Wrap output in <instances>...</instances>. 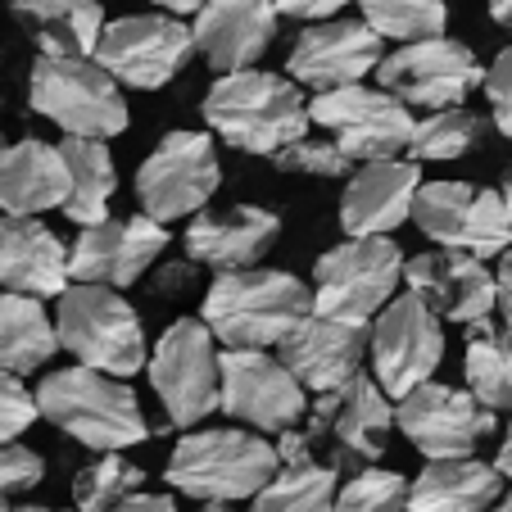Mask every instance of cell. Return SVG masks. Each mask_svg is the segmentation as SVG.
Returning a JSON list of instances; mask_svg holds the SVG:
<instances>
[{
  "label": "cell",
  "instance_id": "obj_17",
  "mask_svg": "<svg viewBox=\"0 0 512 512\" xmlns=\"http://www.w3.org/2000/svg\"><path fill=\"white\" fill-rule=\"evenodd\" d=\"M223 408L254 431H290L304 417V381L286 358L268 349H227L223 354Z\"/></svg>",
  "mask_w": 512,
  "mask_h": 512
},
{
  "label": "cell",
  "instance_id": "obj_24",
  "mask_svg": "<svg viewBox=\"0 0 512 512\" xmlns=\"http://www.w3.org/2000/svg\"><path fill=\"white\" fill-rule=\"evenodd\" d=\"M277 236H281V218L272 209L232 204V209L195 213L182 245H186V259H195L200 268L232 272V268H254L277 245Z\"/></svg>",
  "mask_w": 512,
  "mask_h": 512
},
{
  "label": "cell",
  "instance_id": "obj_40",
  "mask_svg": "<svg viewBox=\"0 0 512 512\" xmlns=\"http://www.w3.org/2000/svg\"><path fill=\"white\" fill-rule=\"evenodd\" d=\"M485 100H490V118L503 136H512V41L494 55V64L485 68Z\"/></svg>",
  "mask_w": 512,
  "mask_h": 512
},
{
  "label": "cell",
  "instance_id": "obj_43",
  "mask_svg": "<svg viewBox=\"0 0 512 512\" xmlns=\"http://www.w3.org/2000/svg\"><path fill=\"white\" fill-rule=\"evenodd\" d=\"M195 268H200L195 259H186V263H168V268L155 277V290H159V295H173V290H186V286H191V277H195Z\"/></svg>",
  "mask_w": 512,
  "mask_h": 512
},
{
  "label": "cell",
  "instance_id": "obj_7",
  "mask_svg": "<svg viewBox=\"0 0 512 512\" xmlns=\"http://www.w3.org/2000/svg\"><path fill=\"white\" fill-rule=\"evenodd\" d=\"M404 254L390 236H349L313 263V313L372 322L404 281Z\"/></svg>",
  "mask_w": 512,
  "mask_h": 512
},
{
  "label": "cell",
  "instance_id": "obj_4",
  "mask_svg": "<svg viewBox=\"0 0 512 512\" xmlns=\"http://www.w3.org/2000/svg\"><path fill=\"white\" fill-rule=\"evenodd\" d=\"M28 100L41 118L64 136H109L127 132V100L123 82L100 64L96 55H41L32 64Z\"/></svg>",
  "mask_w": 512,
  "mask_h": 512
},
{
  "label": "cell",
  "instance_id": "obj_13",
  "mask_svg": "<svg viewBox=\"0 0 512 512\" xmlns=\"http://www.w3.org/2000/svg\"><path fill=\"white\" fill-rule=\"evenodd\" d=\"M485 82L481 59L454 37L404 41L395 55L377 64V87L399 96L408 109H449L463 105Z\"/></svg>",
  "mask_w": 512,
  "mask_h": 512
},
{
  "label": "cell",
  "instance_id": "obj_10",
  "mask_svg": "<svg viewBox=\"0 0 512 512\" xmlns=\"http://www.w3.org/2000/svg\"><path fill=\"white\" fill-rule=\"evenodd\" d=\"M413 223L426 241L467 250L476 259H499L503 250H512V209L494 186L422 182Z\"/></svg>",
  "mask_w": 512,
  "mask_h": 512
},
{
  "label": "cell",
  "instance_id": "obj_3",
  "mask_svg": "<svg viewBox=\"0 0 512 512\" xmlns=\"http://www.w3.org/2000/svg\"><path fill=\"white\" fill-rule=\"evenodd\" d=\"M37 408L50 426H59L64 435H73L78 445L96 449V454L141 445L150 435L132 386L114 372L87 368V363L50 372L37 386Z\"/></svg>",
  "mask_w": 512,
  "mask_h": 512
},
{
  "label": "cell",
  "instance_id": "obj_45",
  "mask_svg": "<svg viewBox=\"0 0 512 512\" xmlns=\"http://www.w3.org/2000/svg\"><path fill=\"white\" fill-rule=\"evenodd\" d=\"M150 5H159V10H168V14H182V19H186V14H195V10H200L204 0H150Z\"/></svg>",
  "mask_w": 512,
  "mask_h": 512
},
{
  "label": "cell",
  "instance_id": "obj_38",
  "mask_svg": "<svg viewBox=\"0 0 512 512\" xmlns=\"http://www.w3.org/2000/svg\"><path fill=\"white\" fill-rule=\"evenodd\" d=\"M37 395L32 390H23L19 372H5L0 368V445H10V440H19L23 431H28L32 422H37Z\"/></svg>",
  "mask_w": 512,
  "mask_h": 512
},
{
  "label": "cell",
  "instance_id": "obj_37",
  "mask_svg": "<svg viewBox=\"0 0 512 512\" xmlns=\"http://www.w3.org/2000/svg\"><path fill=\"white\" fill-rule=\"evenodd\" d=\"M272 164H277L281 173H295V177H345L354 159H349L331 136H322V141L300 136V141L281 145L277 155H272Z\"/></svg>",
  "mask_w": 512,
  "mask_h": 512
},
{
  "label": "cell",
  "instance_id": "obj_1",
  "mask_svg": "<svg viewBox=\"0 0 512 512\" xmlns=\"http://www.w3.org/2000/svg\"><path fill=\"white\" fill-rule=\"evenodd\" d=\"M200 114L209 132H218L227 145L263 159H272L281 145L309 136L313 123L309 100L300 96V82L281 78V73H263V68L218 73L213 87L204 91Z\"/></svg>",
  "mask_w": 512,
  "mask_h": 512
},
{
  "label": "cell",
  "instance_id": "obj_29",
  "mask_svg": "<svg viewBox=\"0 0 512 512\" xmlns=\"http://www.w3.org/2000/svg\"><path fill=\"white\" fill-rule=\"evenodd\" d=\"M68 164V200H64V218L78 227H91L100 218H109V200L118 191V168L114 155L100 136H64L59 141Z\"/></svg>",
  "mask_w": 512,
  "mask_h": 512
},
{
  "label": "cell",
  "instance_id": "obj_33",
  "mask_svg": "<svg viewBox=\"0 0 512 512\" xmlns=\"http://www.w3.org/2000/svg\"><path fill=\"white\" fill-rule=\"evenodd\" d=\"M481 141H485L481 114H472V109H463V105L431 109V114L413 127L408 159H417V164H449V159H463V155H472V150H481Z\"/></svg>",
  "mask_w": 512,
  "mask_h": 512
},
{
  "label": "cell",
  "instance_id": "obj_19",
  "mask_svg": "<svg viewBox=\"0 0 512 512\" xmlns=\"http://www.w3.org/2000/svg\"><path fill=\"white\" fill-rule=\"evenodd\" d=\"M168 250V223L150 218V213H132V218H100V223L82 227V236L68 250V268L73 281H100V286H132L159 263Z\"/></svg>",
  "mask_w": 512,
  "mask_h": 512
},
{
  "label": "cell",
  "instance_id": "obj_20",
  "mask_svg": "<svg viewBox=\"0 0 512 512\" xmlns=\"http://www.w3.org/2000/svg\"><path fill=\"white\" fill-rule=\"evenodd\" d=\"M404 286L422 295L440 318L463 322V327L485 322L499 309V277L485 268V259L467 250H449V245H435V250L408 259Z\"/></svg>",
  "mask_w": 512,
  "mask_h": 512
},
{
  "label": "cell",
  "instance_id": "obj_5",
  "mask_svg": "<svg viewBox=\"0 0 512 512\" xmlns=\"http://www.w3.org/2000/svg\"><path fill=\"white\" fill-rule=\"evenodd\" d=\"M281 454L277 445H268L254 431H195L182 435L168 458V485L191 499L204 503H236V499H254L263 485L277 476Z\"/></svg>",
  "mask_w": 512,
  "mask_h": 512
},
{
  "label": "cell",
  "instance_id": "obj_44",
  "mask_svg": "<svg viewBox=\"0 0 512 512\" xmlns=\"http://www.w3.org/2000/svg\"><path fill=\"white\" fill-rule=\"evenodd\" d=\"M114 512H177V503L168 499V494H141L136 490V494H127Z\"/></svg>",
  "mask_w": 512,
  "mask_h": 512
},
{
  "label": "cell",
  "instance_id": "obj_12",
  "mask_svg": "<svg viewBox=\"0 0 512 512\" xmlns=\"http://www.w3.org/2000/svg\"><path fill=\"white\" fill-rule=\"evenodd\" d=\"M195 28H186L182 14H123L105 23L96 41V59L114 73L123 87L159 91L191 64Z\"/></svg>",
  "mask_w": 512,
  "mask_h": 512
},
{
  "label": "cell",
  "instance_id": "obj_21",
  "mask_svg": "<svg viewBox=\"0 0 512 512\" xmlns=\"http://www.w3.org/2000/svg\"><path fill=\"white\" fill-rule=\"evenodd\" d=\"M277 349L290 363V372L304 381V390L322 395V390H336L358 377L363 358L372 354V322H345V318H327V313H309Z\"/></svg>",
  "mask_w": 512,
  "mask_h": 512
},
{
  "label": "cell",
  "instance_id": "obj_27",
  "mask_svg": "<svg viewBox=\"0 0 512 512\" xmlns=\"http://www.w3.org/2000/svg\"><path fill=\"white\" fill-rule=\"evenodd\" d=\"M503 499V472L481 458H435L408 481V512H490Z\"/></svg>",
  "mask_w": 512,
  "mask_h": 512
},
{
  "label": "cell",
  "instance_id": "obj_48",
  "mask_svg": "<svg viewBox=\"0 0 512 512\" xmlns=\"http://www.w3.org/2000/svg\"><path fill=\"white\" fill-rule=\"evenodd\" d=\"M503 200H508V209H512V168L503 173Z\"/></svg>",
  "mask_w": 512,
  "mask_h": 512
},
{
  "label": "cell",
  "instance_id": "obj_47",
  "mask_svg": "<svg viewBox=\"0 0 512 512\" xmlns=\"http://www.w3.org/2000/svg\"><path fill=\"white\" fill-rule=\"evenodd\" d=\"M490 19L503 23V28H512V0H490Z\"/></svg>",
  "mask_w": 512,
  "mask_h": 512
},
{
  "label": "cell",
  "instance_id": "obj_14",
  "mask_svg": "<svg viewBox=\"0 0 512 512\" xmlns=\"http://www.w3.org/2000/svg\"><path fill=\"white\" fill-rule=\"evenodd\" d=\"M440 358H445L440 313L422 295L404 290L372 318V368H377V381L386 395L404 399L408 390L431 381Z\"/></svg>",
  "mask_w": 512,
  "mask_h": 512
},
{
  "label": "cell",
  "instance_id": "obj_26",
  "mask_svg": "<svg viewBox=\"0 0 512 512\" xmlns=\"http://www.w3.org/2000/svg\"><path fill=\"white\" fill-rule=\"evenodd\" d=\"M68 200V164L59 145H46L37 136L14 141L0 150V213H37L64 209Z\"/></svg>",
  "mask_w": 512,
  "mask_h": 512
},
{
  "label": "cell",
  "instance_id": "obj_49",
  "mask_svg": "<svg viewBox=\"0 0 512 512\" xmlns=\"http://www.w3.org/2000/svg\"><path fill=\"white\" fill-rule=\"evenodd\" d=\"M490 512H512V490H508V494H503V499H499V503H494V508H490Z\"/></svg>",
  "mask_w": 512,
  "mask_h": 512
},
{
  "label": "cell",
  "instance_id": "obj_50",
  "mask_svg": "<svg viewBox=\"0 0 512 512\" xmlns=\"http://www.w3.org/2000/svg\"><path fill=\"white\" fill-rule=\"evenodd\" d=\"M200 512H232L227 503H209V508H200Z\"/></svg>",
  "mask_w": 512,
  "mask_h": 512
},
{
  "label": "cell",
  "instance_id": "obj_23",
  "mask_svg": "<svg viewBox=\"0 0 512 512\" xmlns=\"http://www.w3.org/2000/svg\"><path fill=\"white\" fill-rule=\"evenodd\" d=\"M417 191H422L417 159H372L349 177L340 195V227L345 236H390L413 218Z\"/></svg>",
  "mask_w": 512,
  "mask_h": 512
},
{
  "label": "cell",
  "instance_id": "obj_28",
  "mask_svg": "<svg viewBox=\"0 0 512 512\" xmlns=\"http://www.w3.org/2000/svg\"><path fill=\"white\" fill-rule=\"evenodd\" d=\"M10 10L32 32L41 55H96L105 32L100 0H10Z\"/></svg>",
  "mask_w": 512,
  "mask_h": 512
},
{
  "label": "cell",
  "instance_id": "obj_36",
  "mask_svg": "<svg viewBox=\"0 0 512 512\" xmlns=\"http://www.w3.org/2000/svg\"><path fill=\"white\" fill-rule=\"evenodd\" d=\"M336 512H408V481L399 472L363 467L336 490Z\"/></svg>",
  "mask_w": 512,
  "mask_h": 512
},
{
  "label": "cell",
  "instance_id": "obj_6",
  "mask_svg": "<svg viewBox=\"0 0 512 512\" xmlns=\"http://www.w3.org/2000/svg\"><path fill=\"white\" fill-rule=\"evenodd\" d=\"M55 331H59V345L78 358V363H87V368L114 372V377H132V372L145 368L141 318L118 295V286L73 281L59 295Z\"/></svg>",
  "mask_w": 512,
  "mask_h": 512
},
{
  "label": "cell",
  "instance_id": "obj_32",
  "mask_svg": "<svg viewBox=\"0 0 512 512\" xmlns=\"http://www.w3.org/2000/svg\"><path fill=\"white\" fill-rule=\"evenodd\" d=\"M340 467L281 463L277 476L254 494L250 512H336Z\"/></svg>",
  "mask_w": 512,
  "mask_h": 512
},
{
  "label": "cell",
  "instance_id": "obj_8",
  "mask_svg": "<svg viewBox=\"0 0 512 512\" xmlns=\"http://www.w3.org/2000/svg\"><path fill=\"white\" fill-rule=\"evenodd\" d=\"M150 386L173 426H195L223 404V354L204 318H177L150 354Z\"/></svg>",
  "mask_w": 512,
  "mask_h": 512
},
{
  "label": "cell",
  "instance_id": "obj_41",
  "mask_svg": "<svg viewBox=\"0 0 512 512\" xmlns=\"http://www.w3.org/2000/svg\"><path fill=\"white\" fill-rule=\"evenodd\" d=\"M345 5H354V0H277V10L281 14H290V19H309V23H318V19H336Z\"/></svg>",
  "mask_w": 512,
  "mask_h": 512
},
{
  "label": "cell",
  "instance_id": "obj_2",
  "mask_svg": "<svg viewBox=\"0 0 512 512\" xmlns=\"http://www.w3.org/2000/svg\"><path fill=\"white\" fill-rule=\"evenodd\" d=\"M313 313V286H304L295 272L277 268H232L218 272L204 290L209 331L227 349H272Z\"/></svg>",
  "mask_w": 512,
  "mask_h": 512
},
{
  "label": "cell",
  "instance_id": "obj_34",
  "mask_svg": "<svg viewBox=\"0 0 512 512\" xmlns=\"http://www.w3.org/2000/svg\"><path fill=\"white\" fill-rule=\"evenodd\" d=\"M363 19L381 32V41H426V37H445L449 10L445 0H358Z\"/></svg>",
  "mask_w": 512,
  "mask_h": 512
},
{
  "label": "cell",
  "instance_id": "obj_30",
  "mask_svg": "<svg viewBox=\"0 0 512 512\" xmlns=\"http://www.w3.org/2000/svg\"><path fill=\"white\" fill-rule=\"evenodd\" d=\"M59 349L55 318L41 309V295L0 290V368L5 372H37Z\"/></svg>",
  "mask_w": 512,
  "mask_h": 512
},
{
  "label": "cell",
  "instance_id": "obj_9",
  "mask_svg": "<svg viewBox=\"0 0 512 512\" xmlns=\"http://www.w3.org/2000/svg\"><path fill=\"white\" fill-rule=\"evenodd\" d=\"M223 186V164L209 132H168L136 168V200L150 218H195Z\"/></svg>",
  "mask_w": 512,
  "mask_h": 512
},
{
  "label": "cell",
  "instance_id": "obj_31",
  "mask_svg": "<svg viewBox=\"0 0 512 512\" xmlns=\"http://www.w3.org/2000/svg\"><path fill=\"white\" fill-rule=\"evenodd\" d=\"M467 386L494 413H512V336L490 318L467 327Z\"/></svg>",
  "mask_w": 512,
  "mask_h": 512
},
{
  "label": "cell",
  "instance_id": "obj_16",
  "mask_svg": "<svg viewBox=\"0 0 512 512\" xmlns=\"http://www.w3.org/2000/svg\"><path fill=\"white\" fill-rule=\"evenodd\" d=\"M399 431L426 458H472L481 440L494 431V408H485L472 390H454L440 381H422L395 408Z\"/></svg>",
  "mask_w": 512,
  "mask_h": 512
},
{
  "label": "cell",
  "instance_id": "obj_52",
  "mask_svg": "<svg viewBox=\"0 0 512 512\" xmlns=\"http://www.w3.org/2000/svg\"><path fill=\"white\" fill-rule=\"evenodd\" d=\"M0 512H10V503H5V494H0Z\"/></svg>",
  "mask_w": 512,
  "mask_h": 512
},
{
  "label": "cell",
  "instance_id": "obj_42",
  "mask_svg": "<svg viewBox=\"0 0 512 512\" xmlns=\"http://www.w3.org/2000/svg\"><path fill=\"white\" fill-rule=\"evenodd\" d=\"M499 327L512 336V250H503L499 254Z\"/></svg>",
  "mask_w": 512,
  "mask_h": 512
},
{
  "label": "cell",
  "instance_id": "obj_39",
  "mask_svg": "<svg viewBox=\"0 0 512 512\" xmlns=\"http://www.w3.org/2000/svg\"><path fill=\"white\" fill-rule=\"evenodd\" d=\"M41 476H46V458L37 449L19 445V440L0 445V494H28L41 485Z\"/></svg>",
  "mask_w": 512,
  "mask_h": 512
},
{
  "label": "cell",
  "instance_id": "obj_46",
  "mask_svg": "<svg viewBox=\"0 0 512 512\" xmlns=\"http://www.w3.org/2000/svg\"><path fill=\"white\" fill-rule=\"evenodd\" d=\"M494 467H499V472L512 481V426H508V440L499 445V458H494Z\"/></svg>",
  "mask_w": 512,
  "mask_h": 512
},
{
  "label": "cell",
  "instance_id": "obj_15",
  "mask_svg": "<svg viewBox=\"0 0 512 512\" xmlns=\"http://www.w3.org/2000/svg\"><path fill=\"white\" fill-rule=\"evenodd\" d=\"M390 426H395V408H390L381 381H368L358 372L345 386L322 390L304 431L313 445L331 449L336 467H368L386 454Z\"/></svg>",
  "mask_w": 512,
  "mask_h": 512
},
{
  "label": "cell",
  "instance_id": "obj_11",
  "mask_svg": "<svg viewBox=\"0 0 512 512\" xmlns=\"http://www.w3.org/2000/svg\"><path fill=\"white\" fill-rule=\"evenodd\" d=\"M309 114L354 164L395 159L399 150H408L413 127H417V118L408 114L404 100L390 96L386 87H363V82L318 91L309 100Z\"/></svg>",
  "mask_w": 512,
  "mask_h": 512
},
{
  "label": "cell",
  "instance_id": "obj_51",
  "mask_svg": "<svg viewBox=\"0 0 512 512\" xmlns=\"http://www.w3.org/2000/svg\"><path fill=\"white\" fill-rule=\"evenodd\" d=\"M14 512H55V508H14ZM73 512H78V508H73Z\"/></svg>",
  "mask_w": 512,
  "mask_h": 512
},
{
  "label": "cell",
  "instance_id": "obj_18",
  "mask_svg": "<svg viewBox=\"0 0 512 512\" xmlns=\"http://www.w3.org/2000/svg\"><path fill=\"white\" fill-rule=\"evenodd\" d=\"M386 59V41L368 19H318L290 46V78L309 91L354 87Z\"/></svg>",
  "mask_w": 512,
  "mask_h": 512
},
{
  "label": "cell",
  "instance_id": "obj_22",
  "mask_svg": "<svg viewBox=\"0 0 512 512\" xmlns=\"http://www.w3.org/2000/svg\"><path fill=\"white\" fill-rule=\"evenodd\" d=\"M277 0H204L195 10V50L213 73L254 68L277 37Z\"/></svg>",
  "mask_w": 512,
  "mask_h": 512
},
{
  "label": "cell",
  "instance_id": "obj_25",
  "mask_svg": "<svg viewBox=\"0 0 512 512\" xmlns=\"http://www.w3.org/2000/svg\"><path fill=\"white\" fill-rule=\"evenodd\" d=\"M73 268H68V245L37 218L23 213H0V290H23V295H64Z\"/></svg>",
  "mask_w": 512,
  "mask_h": 512
},
{
  "label": "cell",
  "instance_id": "obj_35",
  "mask_svg": "<svg viewBox=\"0 0 512 512\" xmlns=\"http://www.w3.org/2000/svg\"><path fill=\"white\" fill-rule=\"evenodd\" d=\"M141 481H145L141 467L118 458V449H109L105 458H96V463H87L78 472V481H73V503H78V512H114L127 494L141 490Z\"/></svg>",
  "mask_w": 512,
  "mask_h": 512
}]
</instances>
